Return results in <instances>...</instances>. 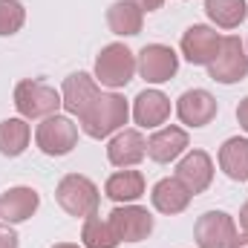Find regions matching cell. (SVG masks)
I'll return each instance as SVG.
<instances>
[{"label": "cell", "mask_w": 248, "mask_h": 248, "mask_svg": "<svg viewBox=\"0 0 248 248\" xmlns=\"http://www.w3.org/2000/svg\"><path fill=\"white\" fill-rule=\"evenodd\" d=\"M26 9L20 0H0V38H12L23 29Z\"/></svg>", "instance_id": "d4e9b609"}, {"label": "cell", "mask_w": 248, "mask_h": 248, "mask_svg": "<svg viewBox=\"0 0 248 248\" xmlns=\"http://www.w3.org/2000/svg\"><path fill=\"white\" fill-rule=\"evenodd\" d=\"M246 49H248V44H246Z\"/></svg>", "instance_id": "1f68e13d"}, {"label": "cell", "mask_w": 248, "mask_h": 248, "mask_svg": "<svg viewBox=\"0 0 248 248\" xmlns=\"http://www.w3.org/2000/svg\"><path fill=\"white\" fill-rule=\"evenodd\" d=\"M127 119H130V104L124 95L113 90V93H98V98L84 110L78 122L90 139H110L119 130H124Z\"/></svg>", "instance_id": "6da1fadb"}, {"label": "cell", "mask_w": 248, "mask_h": 248, "mask_svg": "<svg viewBox=\"0 0 248 248\" xmlns=\"http://www.w3.org/2000/svg\"><path fill=\"white\" fill-rule=\"evenodd\" d=\"M190 199H193V193H190L176 176L159 179V182L153 185V190H150V202H153V208H156L159 214H165V217H176V214H182L187 205H190Z\"/></svg>", "instance_id": "ac0fdd59"}, {"label": "cell", "mask_w": 248, "mask_h": 248, "mask_svg": "<svg viewBox=\"0 0 248 248\" xmlns=\"http://www.w3.org/2000/svg\"><path fill=\"white\" fill-rule=\"evenodd\" d=\"M237 237V222L225 211H205L193 225V240L199 248H231Z\"/></svg>", "instance_id": "9c48e42d"}, {"label": "cell", "mask_w": 248, "mask_h": 248, "mask_svg": "<svg viewBox=\"0 0 248 248\" xmlns=\"http://www.w3.org/2000/svg\"><path fill=\"white\" fill-rule=\"evenodd\" d=\"M81 243L84 248H119V237L110 225V219H101L98 214L87 217L84 225H81Z\"/></svg>", "instance_id": "cb8c5ba5"}, {"label": "cell", "mask_w": 248, "mask_h": 248, "mask_svg": "<svg viewBox=\"0 0 248 248\" xmlns=\"http://www.w3.org/2000/svg\"><path fill=\"white\" fill-rule=\"evenodd\" d=\"M38 205H41V196H38L35 187L15 185L0 193V219L6 225H20V222L35 217Z\"/></svg>", "instance_id": "5bb4252c"}, {"label": "cell", "mask_w": 248, "mask_h": 248, "mask_svg": "<svg viewBox=\"0 0 248 248\" xmlns=\"http://www.w3.org/2000/svg\"><path fill=\"white\" fill-rule=\"evenodd\" d=\"M219 44H222V35H219L214 26L193 23V26H187L185 32H182L179 49H182V55H185L187 63H193V66H208V63L217 58Z\"/></svg>", "instance_id": "30bf717a"}, {"label": "cell", "mask_w": 248, "mask_h": 248, "mask_svg": "<svg viewBox=\"0 0 248 248\" xmlns=\"http://www.w3.org/2000/svg\"><path fill=\"white\" fill-rule=\"evenodd\" d=\"M240 228H243V231L248 234V202L243 205V208H240Z\"/></svg>", "instance_id": "f1b7e54d"}, {"label": "cell", "mask_w": 248, "mask_h": 248, "mask_svg": "<svg viewBox=\"0 0 248 248\" xmlns=\"http://www.w3.org/2000/svg\"><path fill=\"white\" fill-rule=\"evenodd\" d=\"M141 23H144V12L133 0H116V3H110V9H107V26H110L113 35L133 38V35L141 32Z\"/></svg>", "instance_id": "ffe728a7"}, {"label": "cell", "mask_w": 248, "mask_h": 248, "mask_svg": "<svg viewBox=\"0 0 248 248\" xmlns=\"http://www.w3.org/2000/svg\"><path fill=\"white\" fill-rule=\"evenodd\" d=\"M144 187H147V182H144V173H141V170L124 168V170H116V173L107 176L104 193H107V199H113L116 205H130V202H136V199L144 196Z\"/></svg>", "instance_id": "d6986e66"}, {"label": "cell", "mask_w": 248, "mask_h": 248, "mask_svg": "<svg viewBox=\"0 0 248 248\" xmlns=\"http://www.w3.org/2000/svg\"><path fill=\"white\" fill-rule=\"evenodd\" d=\"M176 69H179V55L165 44H147L136 55V72L147 84H165L176 75Z\"/></svg>", "instance_id": "ba28073f"}, {"label": "cell", "mask_w": 248, "mask_h": 248, "mask_svg": "<svg viewBox=\"0 0 248 248\" xmlns=\"http://www.w3.org/2000/svg\"><path fill=\"white\" fill-rule=\"evenodd\" d=\"M187 130L185 127H176V124H168V127H159L150 139H147V156L159 165H170L176 159H182L187 153Z\"/></svg>", "instance_id": "7c38bea8"}, {"label": "cell", "mask_w": 248, "mask_h": 248, "mask_svg": "<svg viewBox=\"0 0 248 248\" xmlns=\"http://www.w3.org/2000/svg\"><path fill=\"white\" fill-rule=\"evenodd\" d=\"M15 110L20 113V119L32 122V119H49L61 110V93L55 87H49L41 78H23L15 84Z\"/></svg>", "instance_id": "7a4b0ae2"}, {"label": "cell", "mask_w": 248, "mask_h": 248, "mask_svg": "<svg viewBox=\"0 0 248 248\" xmlns=\"http://www.w3.org/2000/svg\"><path fill=\"white\" fill-rule=\"evenodd\" d=\"M136 75V52L124 44H107L95 58V81L110 90H122Z\"/></svg>", "instance_id": "277c9868"}, {"label": "cell", "mask_w": 248, "mask_h": 248, "mask_svg": "<svg viewBox=\"0 0 248 248\" xmlns=\"http://www.w3.org/2000/svg\"><path fill=\"white\" fill-rule=\"evenodd\" d=\"M231 248H248V234H243V237L237 234V237H234V243H231Z\"/></svg>", "instance_id": "f546056e"}, {"label": "cell", "mask_w": 248, "mask_h": 248, "mask_svg": "<svg viewBox=\"0 0 248 248\" xmlns=\"http://www.w3.org/2000/svg\"><path fill=\"white\" fill-rule=\"evenodd\" d=\"M55 199L69 217H78V219L98 214V205H101L98 185L84 173H66L55 187Z\"/></svg>", "instance_id": "3957f363"}, {"label": "cell", "mask_w": 248, "mask_h": 248, "mask_svg": "<svg viewBox=\"0 0 248 248\" xmlns=\"http://www.w3.org/2000/svg\"><path fill=\"white\" fill-rule=\"evenodd\" d=\"M208 75L219 84H237L248 78V49L237 35H225L217 58L208 63Z\"/></svg>", "instance_id": "5b68a950"}, {"label": "cell", "mask_w": 248, "mask_h": 248, "mask_svg": "<svg viewBox=\"0 0 248 248\" xmlns=\"http://www.w3.org/2000/svg\"><path fill=\"white\" fill-rule=\"evenodd\" d=\"M176 179L196 196L205 193L214 182V159L205 150H187L185 156L176 162Z\"/></svg>", "instance_id": "4fadbf2b"}, {"label": "cell", "mask_w": 248, "mask_h": 248, "mask_svg": "<svg viewBox=\"0 0 248 248\" xmlns=\"http://www.w3.org/2000/svg\"><path fill=\"white\" fill-rule=\"evenodd\" d=\"M130 116L144 130H159L162 124L168 122V116H170V98L162 90H141L136 95V101H133Z\"/></svg>", "instance_id": "e0dca14e"}, {"label": "cell", "mask_w": 248, "mask_h": 248, "mask_svg": "<svg viewBox=\"0 0 248 248\" xmlns=\"http://www.w3.org/2000/svg\"><path fill=\"white\" fill-rule=\"evenodd\" d=\"M110 225L119 237V243H141L153 234V214L136 202L130 205H116L110 211Z\"/></svg>", "instance_id": "52a82bcc"}, {"label": "cell", "mask_w": 248, "mask_h": 248, "mask_svg": "<svg viewBox=\"0 0 248 248\" xmlns=\"http://www.w3.org/2000/svg\"><path fill=\"white\" fill-rule=\"evenodd\" d=\"M98 81L95 75H87V72H72L66 75L61 87V107L66 110V116H84V110L98 98Z\"/></svg>", "instance_id": "8fae6325"}, {"label": "cell", "mask_w": 248, "mask_h": 248, "mask_svg": "<svg viewBox=\"0 0 248 248\" xmlns=\"http://www.w3.org/2000/svg\"><path fill=\"white\" fill-rule=\"evenodd\" d=\"M141 12H156V9H162L165 6V0H133Z\"/></svg>", "instance_id": "83f0119b"}, {"label": "cell", "mask_w": 248, "mask_h": 248, "mask_svg": "<svg viewBox=\"0 0 248 248\" xmlns=\"http://www.w3.org/2000/svg\"><path fill=\"white\" fill-rule=\"evenodd\" d=\"M29 139H32V127L26 119H3L0 122V153L15 159L20 156L26 147H29Z\"/></svg>", "instance_id": "7402d4cb"}, {"label": "cell", "mask_w": 248, "mask_h": 248, "mask_svg": "<svg viewBox=\"0 0 248 248\" xmlns=\"http://www.w3.org/2000/svg\"><path fill=\"white\" fill-rule=\"evenodd\" d=\"M205 15L219 29H237L248 15L246 0H205Z\"/></svg>", "instance_id": "603a6c76"}, {"label": "cell", "mask_w": 248, "mask_h": 248, "mask_svg": "<svg viewBox=\"0 0 248 248\" xmlns=\"http://www.w3.org/2000/svg\"><path fill=\"white\" fill-rule=\"evenodd\" d=\"M17 243H20V240H17L15 228L3 222V225H0V248H17Z\"/></svg>", "instance_id": "484cf974"}, {"label": "cell", "mask_w": 248, "mask_h": 248, "mask_svg": "<svg viewBox=\"0 0 248 248\" xmlns=\"http://www.w3.org/2000/svg\"><path fill=\"white\" fill-rule=\"evenodd\" d=\"M147 156V139L141 136V130L130 127V130H119L116 136H110L107 144V159L113 168H136L141 159Z\"/></svg>", "instance_id": "9a60e30c"}, {"label": "cell", "mask_w": 248, "mask_h": 248, "mask_svg": "<svg viewBox=\"0 0 248 248\" xmlns=\"http://www.w3.org/2000/svg\"><path fill=\"white\" fill-rule=\"evenodd\" d=\"M237 122H240V127L248 133V95L240 101V107H237Z\"/></svg>", "instance_id": "4316f807"}, {"label": "cell", "mask_w": 248, "mask_h": 248, "mask_svg": "<svg viewBox=\"0 0 248 248\" xmlns=\"http://www.w3.org/2000/svg\"><path fill=\"white\" fill-rule=\"evenodd\" d=\"M35 144L46 156H66L78 144V124L72 122L69 116L55 113V116H49V119H44V122L38 124Z\"/></svg>", "instance_id": "8992f818"}, {"label": "cell", "mask_w": 248, "mask_h": 248, "mask_svg": "<svg viewBox=\"0 0 248 248\" xmlns=\"http://www.w3.org/2000/svg\"><path fill=\"white\" fill-rule=\"evenodd\" d=\"M219 168L228 179L248 182V139L234 136L219 147Z\"/></svg>", "instance_id": "44dd1931"}, {"label": "cell", "mask_w": 248, "mask_h": 248, "mask_svg": "<svg viewBox=\"0 0 248 248\" xmlns=\"http://www.w3.org/2000/svg\"><path fill=\"white\" fill-rule=\"evenodd\" d=\"M52 248H78V246H75V243H55Z\"/></svg>", "instance_id": "4dcf8cb0"}, {"label": "cell", "mask_w": 248, "mask_h": 248, "mask_svg": "<svg viewBox=\"0 0 248 248\" xmlns=\"http://www.w3.org/2000/svg\"><path fill=\"white\" fill-rule=\"evenodd\" d=\"M217 98L208 90H187L176 101V116L185 127H205L217 119Z\"/></svg>", "instance_id": "2e32d148"}]
</instances>
